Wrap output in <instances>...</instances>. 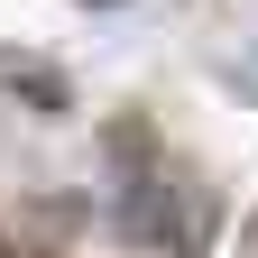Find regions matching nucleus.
Returning a JSON list of instances; mask_svg holds the SVG:
<instances>
[{"instance_id":"f03ea898","label":"nucleus","mask_w":258,"mask_h":258,"mask_svg":"<svg viewBox=\"0 0 258 258\" xmlns=\"http://www.w3.org/2000/svg\"><path fill=\"white\" fill-rule=\"evenodd\" d=\"M102 10H120V0H102Z\"/></svg>"},{"instance_id":"f257e3e1","label":"nucleus","mask_w":258,"mask_h":258,"mask_svg":"<svg viewBox=\"0 0 258 258\" xmlns=\"http://www.w3.org/2000/svg\"><path fill=\"white\" fill-rule=\"evenodd\" d=\"M129 231L166 258H203V203L175 175H129Z\"/></svg>"},{"instance_id":"7ed1b4c3","label":"nucleus","mask_w":258,"mask_h":258,"mask_svg":"<svg viewBox=\"0 0 258 258\" xmlns=\"http://www.w3.org/2000/svg\"><path fill=\"white\" fill-rule=\"evenodd\" d=\"M249 240H258V231H249Z\"/></svg>"}]
</instances>
